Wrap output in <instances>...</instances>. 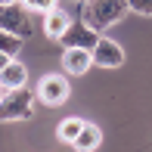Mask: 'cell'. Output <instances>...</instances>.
Wrapping results in <instances>:
<instances>
[{
    "instance_id": "cell-8",
    "label": "cell",
    "mask_w": 152,
    "mask_h": 152,
    "mask_svg": "<svg viewBox=\"0 0 152 152\" xmlns=\"http://www.w3.org/2000/svg\"><path fill=\"white\" fill-rule=\"evenodd\" d=\"M68 25H72V19H68V12L59 10V6H53L50 12H44V34L50 40H59L62 34L68 31Z\"/></svg>"
},
{
    "instance_id": "cell-3",
    "label": "cell",
    "mask_w": 152,
    "mask_h": 152,
    "mask_svg": "<svg viewBox=\"0 0 152 152\" xmlns=\"http://www.w3.org/2000/svg\"><path fill=\"white\" fill-rule=\"evenodd\" d=\"M0 28L16 34V37H31L34 34V19H31V10L16 0V3H0Z\"/></svg>"
},
{
    "instance_id": "cell-14",
    "label": "cell",
    "mask_w": 152,
    "mask_h": 152,
    "mask_svg": "<svg viewBox=\"0 0 152 152\" xmlns=\"http://www.w3.org/2000/svg\"><path fill=\"white\" fill-rule=\"evenodd\" d=\"M130 10L140 12V16H152V0H127Z\"/></svg>"
},
{
    "instance_id": "cell-11",
    "label": "cell",
    "mask_w": 152,
    "mask_h": 152,
    "mask_svg": "<svg viewBox=\"0 0 152 152\" xmlns=\"http://www.w3.org/2000/svg\"><path fill=\"white\" fill-rule=\"evenodd\" d=\"M81 130H84V121H81V118H65V121L59 124L56 134H59V140H62V143H75Z\"/></svg>"
},
{
    "instance_id": "cell-13",
    "label": "cell",
    "mask_w": 152,
    "mask_h": 152,
    "mask_svg": "<svg viewBox=\"0 0 152 152\" xmlns=\"http://www.w3.org/2000/svg\"><path fill=\"white\" fill-rule=\"evenodd\" d=\"M25 6H28L31 12H50L53 6H56V0H22Z\"/></svg>"
},
{
    "instance_id": "cell-1",
    "label": "cell",
    "mask_w": 152,
    "mask_h": 152,
    "mask_svg": "<svg viewBox=\"0 0 152 152\" xmlns=\"http://www.w3.org/2000/svg\"><path fill=\"white\" fill-rule=\"evenodd\" d=\"M127 10H130L127 0H84L81 3V19L93 31H106L121 22L127 16Z\"/></svg>"
},
{
    "instance_id": "cell-6",
    "label": "cell",
    "mask_w": 152,
    "mask_h": 152,
    "mask_svg": "<svg viewBox=\"0 0 152 152\" xmlns=\"http://www.w3.org/2000/svg\"><path fill=\"white\" fill-rule=\"evenodd\" d=\"M90 53H93V65H99V68H118V65H124L121 44H115V40H109V37H99V44H96Z\"/></svg>"
},
{
    "instance_id": "cell-4",
    "label": "cell",
    "mask_w": 152,
    "mask_h": 152,
    "mask_svg": "<svg viewBox=\"0 0 152 152\" xmlns=\"http://www.w3.org/2000/svg\"><path fill=\"white\" fill-rule=\"evenodd\" d=\"M37 96L44 106H65L68 99V78H62V75H47V78H40L37 84Z\"/></svg>"
},
{
    "instance_id": "cell-5",
    "label": "cell",
    "mask_w": 152,
    "mask_h": 152,
    "mask_svg": "<svg viewBox=\"0 0 152 152\" xmlns=\"http://www.w3.org/2000/svg\"><path fill=\"white\" fill-rule=\"evenodd\" d=\"M59 44L65 47V50H68V47H81V50H93V47L99 44V31H93L90 25H87L84 19H81V22H72V25H68V31H65V34L59 37Z\"/></svg>"
},
{
    "instance_id": "cell-9",
    "label": "cell",
    "mask_w": 152,
    "mask_h": 152,
    "mask_svg": "<svg viewBox=\"0 0 152 152\" xmlns=\"http://www.w3.org/2000/svg\"><path fill=\"white\" fill-rule=\"evenodd\" d=\"M25 81H28V68L22 62L10 59V65L0 72V87L3 90H16V87H25Z\"/></svg>"
},
{
    "instance_id": "cell-12",
    "label": "cell",
    "mask_w": 152,
    "mask_h": 152,
    "mask_svg": "<svg viewBox=\"0 0 152 152\" xmlns=\"http://www.w3.org/2000/svg\"><path fill=\"white\" fill-rule=\"evenodd\" d=\"M19 50H22V37H16V34H10V31L0 28V53H6V56L16 59Z\"/></svg>"
},
{
    "instance_id": "cell-7",
    "label": "cell",
    "mask_w": 152,
    "mask_h": 152,
    "mask_svg": "<svg viewBox=\"0 0 152 152\" xmlns=\"http://www.w3.org/2000/svg\"><path fill=\"white\" fill-rule=\"evenodd\" d=\"M90 65H93V53H90V50L68 47V50L62 53V68H65L68 75H84Z\"/></svg>"
},
{
    "instance_id": "cell-15",
    "label": "cell",
    "mask_w": 152,
    "mask_h": 152,
    "mask_svg": "<svg viewBox=\"0 0 152 152\" xmlns=\"http://www.w3.org/2000/svg\"><path fill=\"white\" fill-rule=\"evenodd\" d=\"M10 59H12V56H6V53H0V72H3V68L10 65Z\"/></svg>"
},
{
    "instance_id": "cell-10",
    "label": "cell",
    "mask_w": 152,
    "mask_h": 152,
    "mask_svg": "<svg viewBox=\"0 0 152 152\" xmlns=\"http://www.w3.org/2000/svg\"><path fill=\"white\" fill-rule=\"evenodd\" d=\"M99 143H102V130L96 127V124L84 121V130H81V134H78V140H75L72 146L78 149V152H93L96 146H99Z\"/></svg>"
},
{
    "instance_id": "cell-16",
    "label": "cell",
    "mask_w": 152,
    "mask_h": 152,
    "mask_svg": "<svg viewBox=\"0 0 152 152\" xmlns=\"http://www.w3.org/2000/svg\"><path fill=\"white\" fill-rule=\"evenodd\" d=\"M0 3H16V0H0Z\"/></svg>"
},
{
    "instance_id": "cell-2",
    "label": "cell",
    "mask_w": 152,
    "mask_h": 152,
    "mask_svg": "<svg viewBox=\"0 0 152 152\" xmlns=\"http://www.w3.org/2000/svg\"><path fill=\"white\" fill-rule=\"evenodd\" d=\"M34 115V93L28 87L3 90L0 96V121H28Z\"/></svg>"
},
{
    "instance_id": "cell-17",
    "label": "cell",
    "mask_w": 152,
    "mask_h": 152,
    "mask_svg": "<svg viewBox=\"0 0 152 152\" xmlns=\"http://www.w3.org/2000/svg\"><path fill=\"white\" fill-rule=\"evenodd\" d=\"M0 96H3V87H0Z\"/></svg>"
}]
</instances>
